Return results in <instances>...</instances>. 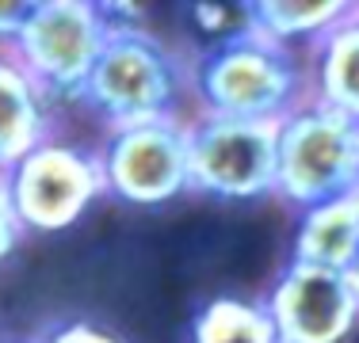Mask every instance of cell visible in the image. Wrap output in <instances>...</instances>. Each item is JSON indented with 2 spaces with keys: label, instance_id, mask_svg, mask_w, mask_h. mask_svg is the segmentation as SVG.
Segmentation results:
<instances>
[{
  "label": "cell",
  "instance_id": "4fadbf2b",
  "mask_svg": "<svg viewBox=\"0 0 359 343\" xmlns=\"http://www.w3.org/2000/svg\"><path fill=\"white\" fill-rule=\"evenodd\" d=\"M187 343H279L264 298L215 294L195 309Z\"/></svg>",
  "mask_w": 359,
  "mask_h": 343
},
{
  "label": "cell",
  "instance_id": "2e32d148",
  "mask_svg": "<svg viewBox=\"0 0 359 343\" xmlns=\"http://www.w3.org/2000/svg\"><path fill=\"white\" fill-rule=\"evenodd\" d=\"M39 0H0V54H12L20 34L27 31Z\"/></svg>",
  "mask_w": 359,
  "mask_h": 343
},
{
  "label": "cell",
  "instance_id": "ba28073f",
  "mask_svg": "<svg viewBox=\"0 0 359 343\" xmlns=\"http://www.w3.org/2000/svg\"><path fill=\"white\" fill-rule=\"evenodd\" d=\"M279 343H348L359 328V298L344 271L287 260L264 298Z\"/></svg>",
  "mask_w": 359,
  "mask_h": 343
},
{
  "label": "cell",
  "instance_id": "8992f818",
  "mask_svg": "<svg viewBox=\"0 0 359 343\" xmlns=\"http://www.w3.org/2000/svg\"><path fill=\"white\" fill-rule=\"evenodd\" d=\"M4 179L27 237L62 233L76 225L96 199H104V172L96 149L65 141L57 134L8 168Z\"/></svg>",
  "mask_w": 359,
  "mask_h": 343
},
{
  "label": "cell",
  "instance_id": "52a82bcc",
  "mask_svg": "<svg viewBox=\"0 0 359 343\" xmlns=\"http://www.w3.org/2000/svg\"><path fill=\"white\" fill-rule=\"evenodd\" d=\"M96 157L104 172V195L134 210H157L191 191L187 118L107 134Z\"/></svg>",
  "mask_w": 359,
  "mask_h": 343
},
{
  "label": "cell",
  "instance_id": "e0dca14e",
  "mask_svg": "<svg viewBox=\"0 0 359 343\" xmlns=\"http://www.w3.org/2000/svg\"><path fill=\"white\" fill-rule=\"evenodd\" d=\"M23 240H27V229H23L20 214H15L12 191H8V179L0 176V263H4L8 255L20 252Z\"/></svg>",
  "mask_w": 359,
  "mask_h": 343
},
{
  "label": "cell",
  "instance_id": "9c48e42d",
  "mask_svg": "<svg viewBox=\"0 0 359 343\" xmlns=\"http://www.w3.org/2000/svg\"><path fill=\"white\" fill-rule=\"evenodd\" d=\"M54 118L57 107L42 96L27 69L12 54H0V176L54 137Z\"/></svg>",
  "mask_w": 359,
  "mask_h": 343
},
{
  "label": "cell",
  "instance_id": "3957f363",
  "mask_svg": "<svg viewBox=\"0 0 359 343\" xmlns=\"http://www.w3.org/2000/svg\"><path fill=\"white\" fill-rule=\"evenodd\" d=\"M276 199L298 214L337 195L359 191V122L306 99L276 122Z\"/></svg>",
  "mask_w": 359,
  "mask_h": 343
},
{
  "label": "cell",
  "instance_id": "9a60e30c",
  "mask_svg": "<svg viewBox=\"0 0 359 343\" xmlns=\"http://www.w3.org/2000/svg\"><path fill=\"white\" fill-rule=\"evenodd\" d=\"M35 343H126V340L96 321H65V324H54Z\"/></svg>",
  "mask_w": 359,
  "mask_h": 343
},
{
  "label": "cell",
  "instance_id": "5bb4252c",
  "mask_svg": "<svg viewBox=\"0 0 359 343\" xmlns=\"http://www.w3.org/2000/svg\"><path fill=\"white\" fill-rule=\"evenodd\" d=\"M187 31L199 38V50H218L237 38L256 34L252 27V0H195L180 8ZM195 50V54H199Z\"/></svg>",
  "mask_w": 359,
  "mask_h": 343
},
{
  "label": "cell",
  "instance_id": "30bf717a",
  "mask_svg": "<svg viewBox=\"0 0 359 343\" xmlns=\"http://www.w3.org/2000/svg\"><path fill=\"white\" fill-rule=\"evenodd\" d=\"M359 252V191L337 195L298 214L290 260L329 271H348Z\"/></svg>",
  "mask_w": 359,
  "mask_h": 343
},
{
  "label": "cell",
  "instance_id": "7a4b0ae2",
  "mask_svg": "<svg viewBox=\"0 0 359 343\" xmlns=\"http://www.w3.org/2000/svg\"><path fill=\"white\" fill-rule=\"evenodd\" d=\"M191 99L187 57L157 31H111L104 54L88 76L81 107L104 122L107 134L149 122L184 118Z\"/></svg>",
  "mask_w": 359,
  "mask_h": 343
},
{
  "label": "cell",
  "instance_id": "7c38bea8",
  "mask_svg": "<svg viewBox=\"0 0 359 343\" xmlns=\"http://www.w3.org/2000/svg\"><path fill=\"white\" fill-rule=\"evenodd\" d=\"M348 12V0H252V27L264 42L310 54Z\"/></svg>",
  "mask_w": 359,
  "mask_h": 343
},
{
  "label": "cell",
  "instance_id": "8fae6325",
  "mask_svg": "<svg viewBox=\"0 0 359 343\" xmlns=\"http://www.w3.org/2000/svg\"><path fill=\"white\" fill-rule=\"evenodd\" d=\"M310 99L359 122V4L306 57Z\"/></svg>",
  "mask_w": 359,
  "mask_h": 343
},
{
  "label": "cell",
  "instance_id": "d6986e66",
  "mask_svg": "<svg viewBox=\"0 0 359 343\" xmlns=\"http://www.w3.org/2000/svg\"><path fill=\"white\" fill-rule=\"evenodd\" d=\"M31 343H35V340H31Z\"/></svg>",
  "mask_w": 359,
  "mask_h": 343
},
{
  "label": "cell",
  "instance_id": "277c9868",
  "mask_svg": "<svg viewBox=\"0 0 359 343\" xmlns=\"http://www.w3.org/2000/svg\"><path fill=\"white\" fill-rule=\"evenodd\" d=\"M111 38L100 0H39L12 57L54 107L84 99L88 76Z\"/></svg>",
  "mask_w": 359,
  "mask_h": 343
},
{
  "label": "cell",
  "instance_id": "ac0fdd59",
  "mask_svg": "<svg viewBox=\"0 0 359 343\" xmlns=\"http://www.w3.org/2000/svg\"><path fill=\"white\" fill-rule=\"evenodd\" d=\"M344 274H348V282H352V290H355V298H359V252H355V260H352V267H348Z\"/></svg>",
  "mask_w": 359,
  "mask_h": 343
},
{
  "label": "cell",
  "instance_id": "5b68a950",
  "mask_svg": "<svg viewBox=\"0 0 359 343\" xmlns=\"http://www.w3.org/2000/svg\"><path fill=\"white\" fill-rule=\"evenodd\" d=\"M276 122L191 115L187 118L191 191L222 202H252L276 195Z\"/></svg>",
  "mask_w": 359,
  "mask_h": 343
},
{
  "label": "cell",
  "instance_id": "6da1fadb",
  "mask_svg": "<svg viewBox=\"0 0 359 343\" xmlns=\"http://www.w3.org/2000/svg\"><path fill=\"white\" fill-rule=\"evenodd\" d=\"M195 115L283 122L310 99V69L302 54L264 42L260 34L187 57Z\"/></svg>",
  "mask_w": 359,
  "mask_h": 343
}]
</instances>
